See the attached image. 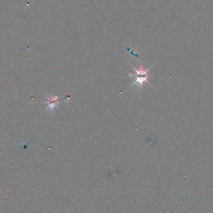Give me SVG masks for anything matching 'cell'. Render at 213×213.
Masks as SVG:
<instances>
[{"label": "cell", "mask_w": 213, "mask_h": 213, "mask_svg": "<svg viewBox=\"0 0 213 213\" xmlns=\"http://www.w3.org/2000/svg\"><path fill=\"white\" fill-rule=\"evenodd\" d=\"M134 70L136 72V74H129V76H132L133 77L135 78V82H133V84L131 86H133L134 84H138L140 87H142V86L143 85L144 83L147 82L148 84H150L149 82H148V79H149V75H148V71L150 69V67L148 68L147 70H144L143 67V65L141 64L140 67V70H137V69H135L134 67L132 66Z\"/></svg>", "instance_id": "obj_1"}, {"label": "cell", "mask_w": 213, "mask_h": 213, "mask_svg": "<svg viewBox=\"0 0 213 213\" xmlns=\"http://www.w3.org/2000/svg\"><path fill=\"white\" fill-rule=\"evenodd\" d=\"M48 109L50 110H53L54 108L56 107L57 105L59 104V102L58 100V97H54V96H50L48 97Z\"/></svg>", "instance_id": "obj_2"}]
</instances>
